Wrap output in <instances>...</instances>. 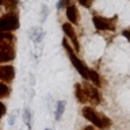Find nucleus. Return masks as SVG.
I'll list each match as a JSON object with an SVG mask.
<instances>
[{"mask_svg":"<svg viewBox=\"0 0 130 130\" xmlns=\"http://www.w3.org/2000/svg\"><path fill=\"white\" fill-rule=\"evenodd\" d=\"M46 130H50V129H46Z\"/></svg>","mask_w":130,"mask_h":130,"instance_id":"nucleus-23","label":"nucleus"},{"mask_svg":"<svg viewBox=\"0 0 130 130\" xmlns=\"http://www.w3.org/2000/svg\"><path fill=\"white\" fill-rule=\"evenodd\" d=\"M62 31L65 32V35H67L68 38L72 41L73 49H75L76 52H79V50H80L79 39H77V37H76V34H75V28H73L72 23H64V24H62Z\"/></svg>","mask_w":130,"mask_h":130,"instance_id":"nucleus-7","label":"nucleus"},{"mask_svg":"<svg viewBox=\"0 0 130 130\" xmlns=\"http://www.w3.org/2000/svg\"><path fill=\"white\" fill-rule=\"evenodd\" d=\"M19 27V18L14 14L4 15L0 18V31H12Z\"/></svg>","mask_w":130,"mask_h":130,"instance_id":"nucleus-3","label":"nucleus"},{"mask_svg":"<svg viewBox=\"0 0 130 130\" xmlns=\"http://www.w3.org/2000/svg\"><path fill=\"white\" fill-rule=\"evenodd\" d=\"M83 88L85 91L88 102H91L92 104H99L102 102V95L99 92V89L95 85H89V84H83Z\"/></svg>","mask_w":130,"mask_h":130,"instance_id":"nucleus-4","label":"nucleus"},{"mask_svg":"<svg viewBox=\"0 0 130 130\" xmlns=\"http://www.w3.org/2000/svg\"><path fill=\"white\" fill-rule=\"evenodd\" d=\"M23 115H24V122L30 126V111H28V110H24Z\"/></svg>","mask_w":130,"mask_h":130,"instance_id":"nucleus-17","label":"nucleus"},{"mask_svg":"<svg viewBox=\"0 0 130 130\" xmlns=\"http://www.w3.org/2000/svg\"><path fill=\"white\" fill-rule=\"evenodd\" d=\"M65 111V100H60L57 104V110H56V119L58 121L62 117V112Z\"/></svg>","mask_w":130,"mask_h":130,"instance_id":"nucleus-13","label":"nucleus"},{"mask_svg":"<svg viewBox=\"0 0 130 130\" xmlns=\"http://www.w3.org/2000/svg\"><path fill=\"white\" fill-rule=\"evenodd\" d=\"M14 39V35L11 32H3L0 31V43H10Z\"/></svg>","mask_w":130,"mask_h":130,"instance_id":"nucleus-14","label":"nucleus"},{"mask_svg":"<svg viewBox=\"0 0 130 130\" xmlns=\"http://www.w3.org/2000/svg\"><path fill=\"white\" fill-rule=\"evenodd\" d=\"M79 3L83 7H85V8H89V7L92 6V0H79Z\"/></svg>","mask_w":130,"mask_h":130,"instance_id":"nucleus-16","label":"nucleus"},{"mask_svg":"<svg viewBox=\"0 0 130 130\" xmlns=\"http://www.w3.org/2000/svg\"><path fill=\"white\" fill-rule=\"evenodd\" d=\"M81 112H83V117L85 119H88L92 125H95L96 127H99V129H106V127H108V126H111L110 118H107L102 112L95 111L93 107H84Z\"/></svg>","mask_w":130,"mask_h":130,"instance_id":"nucleus-1","label":"nucleus"},{"mask_svg":"<svg viewBox=\"0 0 130 130\" xmlns=\"http://www.w3.org/2000/svg\"><path fill=\"white\" fill-rule=\"evenodd\" d=\"M8 2V0H0V4H6Z\"/></svg>","mask_w":130,"mask_h":130,"instance_id":"nucleus-22","label":"nucleus"},{"mask_svg":"<svg viewBox=\"0 0 130 130\" xmlns=\"http://www.w3.org/2000/svg\"><path fill=\"white\" fill-rule=\"evenodd\" d=\"M122 35H123L125 38H126V39H127L129 42H130V28H126V30L122 31Z\"/></svg>","mask_w":130,"mask_h":130,"instance_id":"nucleus-18","label":"nucleus"},{"mask_svg":"<svg viewBox=\"0 0 130 130\" xmlns=\"http://www.w3.org/2000/svg\"><path fill=\"white\" fill-rule=\"evenodd\" d=\"M69 2H71V0H61V2L58 3V8H61V7H64L65 4H67V3H69Z\"/></svg>","mask_w":130,"mask_h":130,"instance_id":"nucleus-20","label":"nucleus"},{"mask_svg":"<svg viewBox=\"0 0 130 130\" xmlns=\"http://www.w3.org/2000/svg\"><path fill=\"white\" fill-rule=\"evenodd\" d=\"M75 95H76L77 100H79L81 104H84V103H87V102H88L87 95H85V91L83 88V84H80V83L75 84Z\"/></svg>","mask_w":130,"mask_h":130,"instance_id":"nucleus-10","label":"nucleus"},{"mask_svg":"<svg viewBox=\"0 0 130 130\" xmlns=\"http://www.w3.org/2000/svg\"><path fill=\"white\" fill-rule=\"evenodd\" d=\"M67 11V18L72 24H77L80 20V15H79V10L76 8V6H68L65 8Z\"/></svg>","mask_w":130,"mask_h":130,"instance_id":"nucleus-9","label":"nucleus"},{"mask_svg":"<svg viewBox=\"0 0 130 130\" xmlns=\"http://www.w3.org/2000/svg\"><path fill=\"white\" fill-rule=\"evenodd\" d=\"M4 114H6V106H4L2 102H0V118H2Z\"/></svg>","mask_w":130,"mask_h":130,"instance_id":"nucleus-19","label":"nucleus"},{"mask_svg":"<svg viewBox=\"0 0 130 130\" xmlns=\"http://www.w3.org/2000/svg\"><path fill=\"white\" fill-rule=\"evenodd\" d=\"M83 130H96V129L93 127V126H85V127H84Z\"/></svg>","mask_w":130,"mask_h":130,"instance_id":"nucleus-21","label":"nucleus"},{"mask_svg":"<svg viewBox=\"0 0 130 130\" xmlns=\"http://www.w3.org/2000/svg\"><path fill=\"white\" fill-rule=\"evenodd\" d=\"M15 76V69L11 65L0 67V81H11Z\"/></svg>","mask_w":130,"mask_h":130,"instance_id":"nucleus-8","label":"nucleus"},{"mask_svg":"<svg viewBox=\"0 0 130 130\" xmlns=\"http://www.w3.org/2000/svg\"><path fill=\"white\" fill-rule=\"evenodd\" d=\"M8 93H10V88H8L4 83H2V81H0V98L7 96Z\"/></svg>","mask_w":130,"mask_h":130,"instance_id":"nucleus-15","label":"nucleus"},{"mask_svg":"<svg viewBox=\"0 0 130 130\" xmlns=\"http://www.w3.org/2000/svg\"><path fill=\"white\" fill-rule=\"evenodd\" d=\"M62 46L65 47V50L68 52V56H69V60H71V62L72 65L76 68V71L80 73V76L83 77V79L85 80H89V69L87 68V65H85L83 61H81L79 57L76 56V53L73 52V49L69 46V43H68V41L67 39H62Z\"/></svg>","mask_w":130,"mask_h":130,"instance_id":"nucleus-2","label":"nucleus"},{"mask_svg":"<svg viewBox=\"0 0 130 130\" xmlns=\"http://www.w3.org/2000/svg\"><path fill=\"white\" fill-rule=\"evenodd\" d=\"M92 22L98 30H114V26H115L111 19L103 18V16H93Z\"/></svg>","mask_w":130,"mask_h":130,"instance_id":"nucleus-6","label":"nucleus"},{"mask_svg":"<svg viewBox=\"0 0 130 130\" xmlns=\"http://www.w3.org/2000/svg\"><path fill=\"white\" fill-rule=\"evenodd\" d=\"M31 38L34 42L37 43H39L41 42V39H42V37L45 35V31L42 30V28H39V27H34V28H31Z\"/></svg>","mask_w":130,"mask_h":130,"instance_id":"nucleus-11","label":"nucleus"},{"mask_svg":"<svg viewBox=\"0 0 130 130\" xmlns=\"http://www.w3.org/2000/svg\"><path fill=\"white\" fill-rule=\"evenodd\" d=\"M89 80H91L93 83V85H96V87L100 85V76H99V73L96 71H93V69H89Z\"/></svg>","mask_w":130,"mask_h":130,"instance_id":"nucleus-12","label":"nucleus"},{"mask_svg":"<svg viewBox=\"0 0 130 130\" xmlns=\"http://www.w3.org/2000/svg\"><path fill=\"white\" fill-rule=\"evenodd\" d=\"M15 58V50L11 43H0V62H8Z\"/></svg>","mask_w":130,"mask_h":130,"instance_id":"nucleus-5","label":"nucleus"}]
</instances>
